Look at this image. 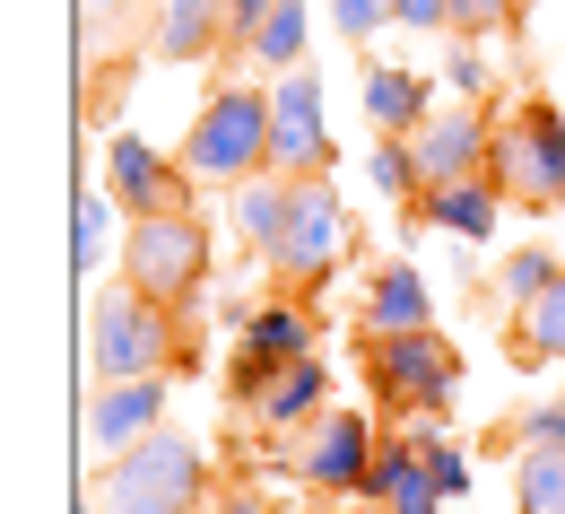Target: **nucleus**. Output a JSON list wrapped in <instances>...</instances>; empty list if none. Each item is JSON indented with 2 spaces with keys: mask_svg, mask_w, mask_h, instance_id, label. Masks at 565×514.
Returning a JSON list of instances; mask_svg holds the SVG:
<instances>
[{
  "mask_svg": "<svg viewBox=\"0 0 565 514\" xmlns=\"http://www.w3.org/2000/svg\"><path fill=\"white\" fill-rule=\"evenodd\" d=\"M444 87H452L461 105H479V96H488V62H479V53H452V62H444Z\"/></svg>",
  "mask_w": 565,
  "mask_h": 514,
  "instance_id": "obj_31",
  "label": "nucleus"
},
{
  "mask_svg": "<svg viewBox=\"0 0 565 514\" xmlns=\"http://www.w3.org/2000/svg\"><path fill=\"white\" fill-rule=\"evenodd\" d=\"M287 201H296V175H244L235 183V235L253 244V253H270L287 227Z\"/></svg>",
  "mask_w": 565,
  "mask_h": 514,
  "instance_id": "obj_20",
  "label": "nucleus"
},
{
  "mask_svg": "<svg viewBox=\"0 0 565 514\" xmlns=\"http://www.w3.org/2000/svg\"><path fill=\"white\" fill-rule=\"evenodd\" d=\"M418 444H426V471L444 480V497H470V462H461V444H444L435 428H418Z\"/></svg>",
  "mask_w": 565,
  "mask_h": 514,
  "instance_id": "obj_30",
  "label": "nucleus"
},
{
  "mask_svg": "<svg viewBox=\"0 0 565 514\" xmlns=\"http://www.w3.org/2000/svg\"><path fill=\"white\" fill-rule=\"evenodd\" d=\"M183 166H192L201 183L270 175V87H244V78L210 87V105H201V123H192V140H183Z\"/></svg>",
  "mask_w": 565,
  "mask_h": 514,
  "instance_id": "obj_3",
  "label": "nucleus"
},
{
  "mask_svg": "<svg viewBox=\"0 0 565 514\" xmlns=\"http://www.w3.org/2000/svg\"><path fill=\"white\" fill-rule=\"evenodd\" d=\"M356 497H365V506H383V514H444V480L426 471L418 428H409V437H383V444H374V462H365Z\"/></svg>",
  "mask_w": 565,
  "mask_h": 514,
  "instance_id": "obj_12",
  "label": "nucleus"
},
{
  "mask_svg": "<svg viewBox=\"0 0 565 514\" xmlns=\"http://www.w3.org/2000/svg\"><path fill=\"white\" fill-rule=\"evenodd\" d=\"M365 123L374 132H418L426 123V78H409V71H365Z\"/></svg>",
  "mask_w": 565,
  "mask_h": 514,
  "instance_id": "obj_22",
  "label": "nucleus"
},
{
  "mask_svg": "<svg viewBox=\"0 0 565 514\" xmlns=\"http://www.w3.org/2000/svg\"><path fill=\"white\" fill-rule=\"evenodd\" d=\"M409 219H418V227H444V235H461V244H488V235H495V219H504V192H495V175L426 183L418 201H409Z\"/></svg>",
  "mask_w": 565,
  "mask_h": 514,
  "instance_id": "obj_15",
  "label": "nucleus"
},
{
  "mask_svg": "<svg viewBox=\"0 0 565 514\" xmlns=\"http://www.w3.org/2000/svg\"><path fill=\"white\" fill-rule=\"evenodd\" d=\"M166 375H131V384H96V410H87V444L114 462V453H131L140 437L166 428Z\"/></svg>",
  "mask_w": 565,
  "mask_h": 514,
  "instance_id": "obj_14",
  "label": "nucleus"
},
{
  "mask_svg": "<svg viewBox=\"0 0 565 514\" xmlns=\"http://www.w3.org/2000/svg\"><path fill=\"white\" fill-rule=\"evenodd\" d=\"M244 62H262L270 78L305 62V0H279V9H270V18L253 27V44H244Z\"/></svg>",
  "mask_w": 565,
  "mask_h": 514,
  "instance_id": "obj_24",
  "label": "nucleus"
},
{
  "mask_svg": "<svg viewBox=\"0 0 565 514\" xmlns=\"http://www.w3.org/2000/svg\"><path fill=\"white\" fill-rule=\"evenodd\" d=\"M504 358H513L522 375H540V367H557V358H565V271H557L540 296H531V305H513Z\"/></svg>",
  "mask_w": 565,
  "mask_h": 514,
  "instance_id": "obj_16",
  "label": "nucleus"
},
{
  "mask_svg": "<svg viewBox=\"0 0 565 514\" xmlns=\"http://www.w3.org/2000/svg\"><path fill=\"white\" fill-rule=\"evenodd\" d=\"M235 401L262 419V428H313L331 410V367L322 358H287V367H235Z\"/></svg>",
  "mask_w": 565,
  "mask_h": 514,
  "instance_id": "obj_10",
  "label": "nucleus"
},
{
  "mask_svg": "<svg viewBox=\"0 0 565 514\" xmlns=\"http://www.w3.org/2000/svg\"><path fill=\"white\" fill-rule=\"evenodd\" d=\"M105 192L122 201V219H157V210H192V166L157 157L140 132L105 140Z\"/></svg>",
  "mask_w": 565,
  "mask_h": 514,
  "instance_id": "obj_9",
  "label": "nucleus"
},
{
  "mask_svg": "<svg viewBox=\"0 0 565 514\" xmlns=\"http://www.w3.org/2000/svg\"><path fill=\"white\" fill-rule=\"evenodd\" d=\"M365 462H374V428H365V410H322V419L305 428L296 480H305V489H322V497H356Z\"/></svg>",
  "mask_w": 565,
  "mask_h": 514,
  "instance_id": "obj_11",
  "label": "nucleus"
},
{
  "mask_svg": "<svg viewBox=\"0 0 565 514\" xmlns=\"http://www.w3.org/2000/svg\"><path fill=\"white\" fill-rule=\"evenodd\" d=\"M270 9H279V0H226V53H244V44H253V27H262Z\"/></svg>",
  "mask_w": 565,
  "mask_h": 514,
  "instance_id": "obj_32",
  "label": "nucleus"
},
{
  "mask_svg": "<svg viewBox=\"0 0 565 514\" xmlns=\"http://www.w3.org/2000/svg\"><path fill=\"white\" fill-rule=\"evenodd\" d=\"M557 280V253H540V244H522L504 271H495V289H504V305H531V296Z\"/></svg>",
  "mask_w": 565,
  "mask_h": 514,
  "instance_id": "obj_26",
  "label": "nucleus"
},
{
  "mask_svg": "<svg viewBox=\"0 0 565 514\" xmlns=\"http://www.w3.org/2000/svg\"><path fill=\"white\" fill-rule=\"evenodd\" d=\"M513 9H522V18H531V9H548V0H513Z\"/></svg>",
  "mask_w": 565,
  "mask_h": 514,
  "instance_id": "obj_35",
  "label": "nucleus"
},
{
  "mask_svg": "<svg viewBox=\"0 0 565 514\" xmlns=\"http://www.w3.org/2000/svg\"><path fill=\"white\" fill-rule=\"evenodd\" d=\"M365 323H374V332H426V323H435V296H426V280L409 271V253H392V262L374 271Z\"/></svg>",
  "mask_w": 565,
  "mask_h": 514,
  "instance_id": "obj_17",
  "label": "nucleus"
},
{
  "mask_svg": "<svg viewBox=\"0 0 565 514\" xmlns=\"http://www.w3.org/2000/svg\"><path fill=\"white\" fill-rule=\"evenodd\" d=\"M331 27H340L349 44H374V35L401 27V18H392V0H331Z\"/></svg>",
  "mask_w": 565,
  "mask_h": 514,
  "instance_id": "obj_29",
  "label": "nucleus"
},
{
  "mask_svg": "<svg viewBox=\"0 0 565 514\" xmlns=\"http://www.w3.org/2000/svg\"><path fill=\"white\" fill-rule=\"evenodd\" d=\"M201 506H210V462H201V444L174 437V428L140 437L131 453H114V471H105V514H201Z\"/></svg>",
  "mask_w": 565,
  "mask_h": 514,
  "instance_id": "obj_2",
  "label": "nucleus"
},
{
  "mask_svg": "<svg viewBox=\"0 0 565 514\" xmlns=\"http://www.w3.org/2000/svg\"><path fill=\"white\" fill-rule=\"evenodd\" d=\"M287 358H313V314H305V305H262V314H244L235 367H287Z\"/></svg>",
  "mask_w": 565,
  "mask_h": 514,
  "instance_id": "obj_19",
  "label": "nucleus"
},
{
  "mask_svg": "<svg viewBox=\"0 0 565 514\" xmlns=\"http://www.w3.org/2000/svg\"><path fill=\"white\" fill-rule=\"evenodd\" d=\"M365 166H374V192H383V201H418V192H426L409 132H374V157H365Z\"/></svg>",
  "mask_w": 565,
  "mask_h": 514,
  "instance_id": "obj_25",
  "label": "nucleus"
},
{
  "mask_svg": "<svg viewBox=\"0 0 565 514\" xmlns=\"http://www.w3.org/2000/svg\"><path fill=\"white\" fill-rule=\"evenodd\" d=\"M392 18L418 27V35H444V27H452V0H392Z\"/></svg>",
  "mask_w": 565,
  "mask_h": 514,
  "instance_id": "obj_33",
  "label": "nucleus"
},
{
  "mask_svg": "<svg viewBox=\"0 0 565 514\" xmlns=\"http://www.w3.org/2000/svg\"><path fill=\"white\" fill-rule=\"evenodd\" d=\"M522 444H565V401H540V410L495 428V453H522Z\"/></svg>",
  "mask_w": 565,
  "mask_h": 514,
  "instance_id": "obj_27",
  "label": "nucleus"
},
{
  "mask_svg": "<svg viewBox=\"0 0 565 514\" xmlns=\"http://www.w3.org/2000/svg\"><path fill=\"white\" fill-rule=\"evenodd\" d=\"M340 253H349V210H340V192H331L322 175H305L296 201H287L279 244H270L262 262H270L279 280H296V289H322V280L340 271Z\"/></svg>",
  "mask_w": 565,
  "mask_h": 514,
  "instance_id": "obj_7",
  "label": "nucleus"
},
{
  "mask_svg": "<svg viewBox=\"0 0 565 514\" xmlns=\"http://www.w3.org/2000/svg\"><path fill=\"white\" fill-rule=\"evenodd\" d=\"M270 175H331V132H322V78L305 71H279L270 78Z\"/></svg>",
  "mask_w": 565,
  "mask_h": 514,
  "instance_id": "obj_8",
  "label": "nucleus"
},
{
  "mask_svg": "<svg viewBox=\"0 0 565 514\" xmlns=\"http://www.w3.org/2000/svg\"><path fill=\"white\" fill-rule=\"evenodd\" d=\"M122 280L148 289L157 305H192V296L210 289V235L192 210H157V219H131L122 227Z\"/></svg>",
  "mask_w": 565,
  "mask_h": 514,
  "instance_id": "obj_5",
  "label": "nucleus"
},
{
  "mask_svg": "<svg viewBox=\"0 0 565 514\" xmlns=\"http://www.w3.org/2000/svg\"><path fill=\"white\" fill-rule=\"evenodd\" d=\"M87 9H114V0H87Z\"/></svg>",
  "mask_w": 565,
  "mask_h": 514,
  "instance_id": "obj_37",
  "label": "nucleus"
},
{
  "mask_svg": "<svg viewBox=\"0 0 565 514\" xmlns=\"http://www.w3.org/2000/svg\"><path fill=\"white\" fill-rule=\"evenodd\" d=\"M488 175L504 201H522V210H565V114L548 96H531L488 148Z\"/></svg>",
  "mask_w": 565,
  "mask_h": 514,
  "instance_id": "obj_6",
  "label": "nucleus"
},
{
  "mask_svg": "<svg viewBox=\"0 0 565 514\" xmlns=\"http://www.w3.org/2000/svg\"><path fill=\"white\" fill-rule=\"evenodd\" d=\"M409 148H418V183H461V175H488L495 132L479 105H452V114H426L409 132Z\"/></svg>",
  "mask_w": 565,
  "mask_h": 514,
  "instance_id": "obj_13",
  "label": "nucleus"
},
{
  "mask_svg": "<svg viewBox=\"0 0 565 514\" xmlns=\"http://www.w3.org/2000/svg\"><path fill=\"white\" fill-rule=\"evenodd\" d=\"M365 384H374L383 410L435 419V410H452V392H461V349H452L435 323H426V332H374V340H365Z\"/></svg>",
  "mask_w": 565,
  "mask_h": 514,
  "instance_id": "obj_4",
  "label": "nucleus"
},
{
  "mask_svg": "<svg viewBox=\"0 0 565 514\" xmlns=\"http://www.w3.org/2000/svg\"><path fill=\"white\" fill-rule=\"evenodd\" d=\"M71 514H96V506H87V497H78V506H71Z\"/></svg>",
  "mask_w": 565,
  "mask_h": 514,
  "instance_id": "obj_36",
  "label": "nucleus"
},
{
  "mask_svg": "<svg viewBox=\"0 0 565 514\" xmlns=\"http://www.w3.org/2000/svg\"><path fill=\"white\" fill-rule=\"evenodd\" d=\"M504 27H522V9H513V0H452V35H461V44L504 35Z\"/></svg>",
  "mask_w": 565,
  "mask_h": 514,
  "instance_id": "obj_28",
  "label": "nucleus"
},
{
  "mask_svg": "<svg viewBox=\"0 0 565 514\" xmlns=\"http://www.w3.org/2000/svg\"><path fill=\"white\" fill-rule=\"evenodd\" d=\"M87 358H96V384H131V375L192 367V340H174V305L122 280L87 305Z\"/></svg>",
  "mask_w": 565,
  "mask_h": 514,
  "instance_id": "obj_1",
  "label": "nucleus"
},
{
  "mask_svg": "<svg viewBox=\"0 0 565 514\" xmlns=\"http://www.w3.org/2000/svg\"><path fill=\"white\" fill-rule=\"evenodd\" d=\"M513 514H565V444L513 453Z\"/></svg>",
  "mask_w": 565,
  "mask_h": 514,
  "instance_id": "obj_21",
  "label": "nucleus"
},
{
  "mask_svg": "<svg viewBox=\"0 0 565 514\" xmlns=\"http://www.w3.org/2000/svg\"><path fill=\"white\" fill-rule=\"evenodd\" d=\"M114 192H78V210H71V271L78 280H96L105 271V253H114Z\"/></svg>",
  "mask_w": 565,
  "mask_h": 514,
  "instance_id": "obj_23",
  "label": "nucleus"
},
{
  "mask_svg": "<svg viewBox=\"0 0 565 514\" xmlns=\"http://www.w3.org/2000/svg\"><path fill=\"white\" fill-rule=\"evenodd\" d=\"M210 514H270V497H253V489H226Z\"/></svg>",
  "mask_w": 565,
  "mask_h": 514,
  "instance_id": "obj_34",
  "label": "nucleus"
},
{
  "mask_svg": "<svg viewBox=\"0 0 565 514\" xmlns=\"http://www.w3.org/2000/svg\"><path fill=\"white\" fill-rule=\"evenodd\" d=\"M226 44V0H157V53L166 62H210Z\"/></svg>",
  "mask_w": 565,
  "mask_h": 514,
  "instance_id": "obj_18",
  "label": "nucleus"
}]
</instances>
